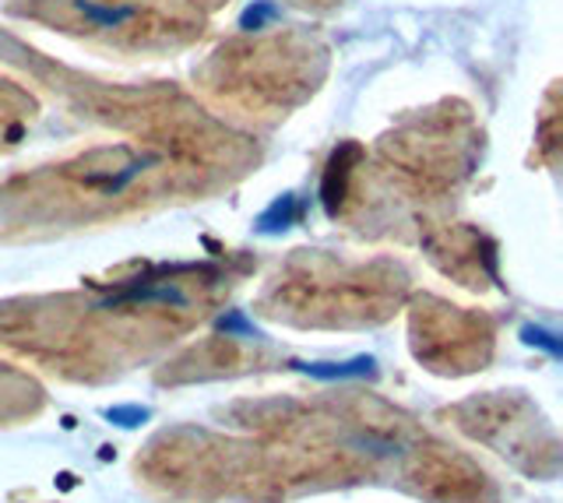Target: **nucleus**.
<instances>
[{"label":"nucleus","instance_id":"f03ea898","mask_svg":"<svg viewBox=\"0 0 563 503\" xmlns=\"http://www.w3.org/2000/svg\"><path fill=\"white\" fill-rule=\"evenodd\" d=\"M32 120V99L14 81L0 78V145H14Z\"/></svg>","mask_w":563,"mask_h":503},{"label":"nucleus","instance_id":"7ed1b4c3","mask_svg":"<svg viewBox=\"0 0 563 503\" xmlns=\"http://www.w3.org/2000/svg\"><path fill=\"white\" fill-rule=\"evenodd\" d=\"M303 370L317 380H345V377H374V359H352V362H303Z\"/></svg>","mask_w":563,"mask_h":503},{"label":"nucleus","instance_id":"f257e3e1","mask_svg":"<svg viewBox=\"0 0 563 503\" xmlns=\"http://www.w3.org/2000/svg\"><path fill=\"white\" fill-rule=\"evenodd\" d=\"M22 14L134 54L176 49L201 36L205 25L190 0H29Z\"/></svg>","mask_w":563,"mask_h":503},{"label":"nucleus","instance_id":"20e7f679","mask_svg":"<svg viewBox=\"0 0 563 503\" xmlns=\"http://www.w3.org/2000/svg\"><path fill=\"white\" fill-rule=\"evenodd\" d=\"M148 409H141V405H120V409H110L106 412V420L117 423L120 429H137L141 423H148Z\"/></svg>","mask_w":563,"mask_h":503},{"label":"nucleus","instance_id":"39448f33","mask_svg":"<svg viewBox=\"0 0 563 503\" xmlns=\"http://www.w3.org/2000/svg\"><path fill=\"white\" fill-rule=\"evenodd\" d=\"M219 332H222L225 338H261V332L240 314V310H233V314H225V317L219 321Z\"/></svg>","mask_w":563,"mask_h":503}]
</instances>
